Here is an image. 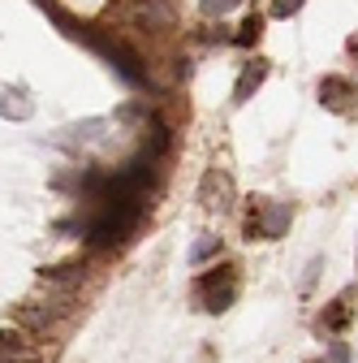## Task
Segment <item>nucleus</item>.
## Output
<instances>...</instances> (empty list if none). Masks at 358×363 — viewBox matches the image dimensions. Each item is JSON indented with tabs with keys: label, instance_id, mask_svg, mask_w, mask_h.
<instances>
[{
	"label": "nucleus",
	"instance_id": "1",
	"mask_svg": "<svg viewBox=\"0 0 358 363\" xmlns=\"http://www.w3.org/2000/svg\"><path fill=\"white\" fill-rule=\"evenodd\" d=\"M233 298H238V277H233V268L216 264L207 277H199V303H203V311H225Z\"/></svg>",
	"mask_w": 358,
	"mask_h": 363
},
{
	"label": "nucleus",
	"instance_id": "2",
	"mask_svg": "<svg viewBox=\"0 0 358 363\" xmlns=\"http://www.w3.org/2000/svg\"><path fill=\"white\" fill-rule=\"evenodd\" d=\"M289 225V203H263L259 220H250V234L255 238H281Z\"/></svg>",
	"mask_w": 358,
	"mask_h": 363
},
{
	"label": "nucleus",
	"instance_id": "3",
	"mask_svg": "<svg viewBox=\"0 0 358 363\" xmlns=\"http://www.w3.org/2000/svg\"><path fill=\"white\" fill-rule=\"evenodd\" d=\"M320 100L341 113L350 100H358V91H354V82H345V78H324V82H320Z\"/></svg>",
	"mask_w": 358,
	"mask_h": 363
},
{
	"label": "nucleus",
	"instance_id": "4",
	"mask_svg": "<svg viewBox=\"0 0 358 363\" xmlns=\"http://www.w3.org/2000/svg\"><path fill=\"white\" fill-rule=\"evenodd\" d=\"M263 78H267V61H259V57H255V61L242 69L238 86H233V100H238V104H242V100H250L255 91H259V82H263Z\"/></svg>",
	"mask_w": 358,
	"mask_h": 363
},
{
	"label": "nucleus",
	"instance_id": "5",
	"mask_svg": "<svg viewBox=\"0 0 358 363\" xmlns=\"http://www.w3.org/2000/svg\"><path fill=\"white\" fill-rule=\"evenodd\" d=\"M345 325H350V294L333 298V303L324 307V315H320V329H324V333H341Z\"/></svg>",
	"mask_w": 358,
	"mask_h": 363
},
{
	"label": "nucleus",
	"instance_id": "6",
	"mask_svg": "<svg viewBox=\"0 0 358 363\" xmlns=\"http://www.w3.org/2000/svg\"><path fill=\"white\" fill-rule=\"evenodd\" d=\"M259 30H263V18H259V13H250V18L242 22V30H238V43H242V48H250V43L259 39Z\"/></svg>",
	"mask_w": 358,
	"mask_h": 363
},
{
	"label": "nucleus",
	"instance_id": "7",
	"mask_svg": "<svg viewBox=\"0 0 358 363\" xmlns=\"http://www.w3.org/2000/svg\"><path fill=\"white\" fill-rule=\"evenodd\" d=\"M242 5V0H203V13L207 18H225L229 9H238Z\"/></svg>",
	"mask_w": 358,
	"mask_h": 363
},
{
	"label": "nucleus",
	"instance_id": "8",
	"mask_svg": "<svg viewBox=\"0 0 358 363\" xmlns=\"http://www.w3.org/2000/svg\"><path fill=\"white\" fill-rule=\"evenodd\" d=\"M216 251H220V238H212V234H207V238L190 251V259H195V264H203V259H207V255H216Z\"/></svg>",
	"mask_w": 358,
	"mask_h": 363
},
{
	"label": "nucleus",
	"instance_id": "9",
	"mask_svg": "<svg viewBox=\"0 0 358 363\" xmlns=\"http://www.w3.org/2000/svg\"><path fill=\"white\" fill-rule=\"evenodd\" d=\"M324 363H350V346L345 342H333L328 354H324Z\"/></svg>",
	"mask_w": 358,
	"mask_h": 363
},
{
	"label": "nucleus",
	"instance_id": "10",
	"mask_svg": "<svg viewBox=\"0 0 358 363\" xmlns=\"http://www.w3.org/2000/svg\"><path fill=\"white\" fill-rule=\"evenodd\" d=\"M298 9H302V0H277V5H272L277 18H289V13H298Z\"/></svg>",
	"mask_w": 358,
	"mask_h": 363
},
{
	"label": "nucleus",
	"instance_id": "11",
	"mask_svg": "<svg viewBox=\"0 0 358 363\" xmlns=\"http://www.w3.org/2000/svg\"><path fill=\"white\" fill-rule=\"evenodd\" d=\"M320 268H324V259H311V268H306V277H302V290H311V286H316V277H320Z\"/></svg>",
	"mask_w": 358,
	"mask_h": 363
},
{
	"label": "nucleus",
	"instance_id": "12",
	"mask_svg": "<svg viewBox=\"0 0 358 363\" xmlns=\"http://www.w3.org/2000/svg\"><path fill=\"white\" fill-rule=\"evenodd\" d=\"M350 52H354V57H358V39H354V43H350Z\"/></svg>",
	"mask_w": 358,
	"mask_h": 363
},
{
	"label": "nucleus",
	"instance_id": "13",
	"mask_svg": "<svg viewBox=\"0 0 358 363\" xmlns=\"http://www.w3.org/2000/svg\"><path fill=\"white\" fill-rule=\"evenodd\" d=\"M147 5H168V0H147Z\"/></svg>",
	"mask_w": 358,
	"mask_h": 363
},
{
	"label": "nucleus",
	"instance_id": "14",
	"mask_svg": "<svg viewBox=\"0 0 358 363\" xmlns=\"http://www.w3.org/2000/svg\"><path fill=\"white\" fill-rule=\"evenodd\" d=\"M354 363H358V359H354Z\"/></svg>",
	"mask_w": 358,
	"mask_h": 363
}]
</instances>
